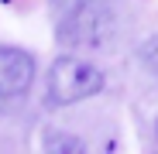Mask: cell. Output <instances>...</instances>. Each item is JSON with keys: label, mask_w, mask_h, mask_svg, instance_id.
Returning <instances> with one entry per match:
<instances>
[{"label": "cell", "mask_w": 158, "mask_h": 154, "mask_svg": "<svg viewBox=\"0 0 158 154\" xmlns=\"http://www.w3.org/2000/svg\"><path fill=\"white\" fill-rule=\"evenodd\" d=\"M41 147L45 151H86V144L76 134H62V130H45L41 134Z\"/></svg>", "instance_id": "4"}, {"label": "cell", "mask_w": 158, "mask_h": 154, "mask_svg": "<svg viewBox=\"0 0 158 154\" xmlns=\"http://www.w3.org/2000/svg\"><path fill=\"white\" fill-rule=\"evenodd\" d=\"M103 86H107L103 69H96L93 62L79 58V55H59L45 79V106L62 110V106H72V103H83V99L103 93Z\"/></svg>", "instance_id": "2"}, {"label": "cell", "mask_w": 158, "mask_h": 154, "mask_svg": "<svg viewBox=\"0 0 158 154\" xmlns=\"http://www.w3.org/2000/svg\"><path fill=\"white\" fill-rule=\"evenodd\" d=\"M35 55L14 45H0V103L24 99L28 89L35 86Z\"/></svg>", "instance_id": "3"}, {"label": "cell", "mask_w": 158, "mask_h": 154, "mask_svg": "<svg viewBox=\"0 0 158 154\" xmlns=\"http://www.w3.org/2000/svg\"><path fill=\"white\" fill-rule=\"evenodd\" d=\"M138 62L148 75L158 79V34H148L141 45H138Z\"/></svg>", "instance_id": "5"}, {"label": "cell", "mask_w": 158, "mask_h": 154, "mask_svg": "<svg viewBox=\"0 0 158 154\" xmlns=\"http://www.w3.org/2000/svg\"><path fill=\"white\" fill-rule=\"evenodd\" d=\"M155 127H158V123H155Z\"/></svg>", "instance_id": "7"}, {"label": "cell", "mask_w": 158, "mask_h": 154, "mask_svg": "<svg viewBox=\"0 0 158 154\" xmlns=\"http://www.w3.org/2000/svg\"><path fill=\"white\" fill-rule=\"evenodd\" d=\"M83 0H48V10H52V21H59V17H65L69 10H76Z\"/></svg>", "instance_id": "6"}, {"label": "cell", "mask_w": 158, "mask_h": 154, "mask_svg": "<svg viewBox=\"0 0 158 154\" xmlns=\"http://www.w3.org/2000/svg\"><path fill=\"white\" fill-rule=\"evenodd\" d=\"M55 38L65 48L100 51L110 48L117 38V10L110 0H83L76 10L55 21Z\"/></svg>", "instance_id": "1"}]
</instances>
